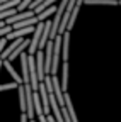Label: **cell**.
<instances>
[{
  "mask_svg": "<svg viewBox=\"0 0 121 122\" xmlns=\"http://www.w3.org/2000/svg\"><path fill=\"white\" fill-rule=\"evenodd\" d=\"M34 10H31V9H27V10H22V12H16L14 15H10L9 19H5V24L7 25H12V24H16V22H19V20H24V19H31V17H34Z\"/></svg>",
  "mask_w": 121,
  "mask_h": 122,
  "instance_id": "cell-1",
  "label": "cell"
},
{
  "mask_svg": "<svg viewBox=\"0 0 121 122\" xmlns=\"http://www.w3.org/2000/svg\"><path fill=\"white\" fill-rule=\"evenodd\" d=\"M44 22V27H43V32H41V39H39V44H38V49H44L46 42L50 41V32H51V22L50 20H43Z\"/></svg>",
  "mask_w": 121,
  "mask_h": 122,
  "instance_id": "cell-2",
  "label": "cell"
},
{
  "mask_svg": "<svg viewBox=\"0 0 121 122\" xmlns=\"http://www.w3.org/2000/svg\"><path fill=\"white\" fill-rule=\"evenodd\" d=\"M27 48H29V39H24V41H22V42L17 46V48L12 51V54L7 58V61H10V63H12V61H14V59H17V56H21V54H22V53H24Z\"/></svg>",
  "mask_w": 121,
  "mask_h": 122,
  "instance_id": "cell-3",
  "label": "cell"
},
{
  "mask_svg": "<svg viewBox=\"0 0 121 122\" xmlns=\"http://www.w3.org/2000/svg\"><path fill=\"white\" fill-rule=\"evenodd\" d=\"M4 66L7 68V71L10 73V76L14 78V83H17V85H22V78H21V75H17V71L14 70V66H12V63H10V61L4 59Z\"/></svg>",
  "mask_w": 121,
  "mask_h": 122,
  "instance_id": "cell-4",
  "label": "cell"
},
{
  "mask_svg": "<svg viewBox=\"0 0 121 122\" xmlns=\"http://www.w3.org/2000/svg\"><path fill=\"white\" fill-rule=\"evenodd\" d=\"M60 86H62L63 92H67L68 86V61H65L62 66V81H60Z\"/></svg>",
  "mask_w": 121,
  "mask_h": 122,
  "instance_id": "cell-5",
  "label": "cell"
},
{
  "mask_svg": "<svg viewBox=\"0 0 121 122\" xmlns=\"http://www.w3.org/2000/svg\"><path fill=\"white\" fill-rule=\"evenodd\" d=\"M33 107H34V114L36 115L43 114V105H41V98L38 95V92H33Z\"/></svg>",
  "mask_w": 121,
  "mask_h": 122,
  "instance_id": "cell-6",
  "label": "cell"
},
{
  "mask_svg": "<svg viewBox=\"0 0 121 122\" xmlns=\"http://www.w3.org/2000/svg\"><path fill=\"white\" fill-rule=\"evenodd\" d=\"M89 5H118V0H84Z\"/></svg>",
  "mask_w": 121,
  "mask_h": 122,
  "instance_id": "cell-7",
  "label": "cell"
},
{
  "mask_svg": "<svg viewBox=\"0 0 121 122\" xmlns=\"http://www.w3.org/2000/svg\"><path fill=\"white\" fill-rule=\"evenodd\" d=\"M17 93H19V109L22 110V114L26 112V95H24V86L19 85L17 86Z\"/></svg>",
  "mask_w": 121,
  "mask_h": 122,
  "instance_id": "cell-8",
  "label": "cell"
},
{
  "mask_svg": "<svg viewBox=\"0 0 121 122\" xmlns=\"http://www.w3.org/2000/svg\"><path fill=\"white\" fill-rule=\"evenodd\" d=\"M55 12H56V7H53V5H51V7H48V9H44L43 12H39V14L36 15V17H38V22H43L46 17H50V15H51V14H55Z\"/></svg>",
  "mask_w": 121,
  "mask_h": 122,
  "instance_id": "cell-9",
  "label": "cell"
},
{
  "mask_svg": "<svg viewBox=\"0 0 121 122\" xmlns=\"http://www.w3.org/2000/svg\"><path fill=\"white\" fill-rule=\"evenodd\" d=\"M21 0H7V2L0 4V12H5V10H10V9H16L19 5Z\"/></svg>",
  "mask_w": 121,
  "mask_h": 122,
  "instance_id": "cell-10",
  "label": "cell"
},
{
  "mask_svg": "<svg viewBox=\"0 0 121 122\" xmlns=\"http://www.w3.org/2000/svg\"><path fill=\"white\" fill-rule=\"evenodd\" d=\"M19 85L17 83H4V85H0V92H4V90H14V88H17Z\"/></svg>",
  "mask_w": 121,
  "mask_h": 122,
  "instance_id": "cell-11",
  "label": "cell"
},
{
  "mask_svg": "<svg viewBox=\"0 0 121 122\" xmlns=\"http://www.w3.org/2000/svg\"><path fill=\"white\" fill-rule=\"evenodd\" d=\"M10 30H12V27H10V25H5V27H2V29H0V37H5V36L10 32Z\"/></svg>",
  "mask_w": 121,
  "mask_h": 122,
  "instance_id": "cell-12",
  "label": "cell"
},
{
  "mask_svg": "<svg viewBox=\"0 0 121 122\" xmlns=\"http://www.w3.org/2000/svg\"><path fill=\"white\" fill-rule=\"evenodd\" d=\"M5 46H7V39H5V37H0V54L4 53V49H5Z\"/></svg>",
  "mask_w": 121,
  "mask_h": 122,
  "instance_id": "cell-13",
  "label": "cell"
},
{
  "mask_svg": "<svg viewBox=\"0 0 121 122\" xmlns=\"http://www.w3.org/2000/svg\"><path fill=\"white\" fill-rule=\"evenodd\" d=\"M38 119H39L38 122H48V120H46V115H44V114H41V115H38Z\"/></svg>",
  "mask_w": 121,
  "mask_h": 122,
  "instance_id": "cell-14",
  "label": "cell"
},
{
  "mask_svg": "<svg viewBox=\"0 0 121 122\" xmlns=\"http://www.w3.org/2000/svg\"><path fill=\"white\" fill-rule=\"evenodd\" d=\"M21 122H29V119H27L26 114H21Z\"/></svg>",
  "mask_w": 121,
  "mask_h": 122,
  "instance_id": "cell-15",
  "label": "cell"
},
{
  "mask_svg": "<svg viewBox=\"0 0 121 122\" xmlns=\"http://www.w3.org/2000/svg\"><path fill=\"white\" fill-rule=\"evenodd\" d=\"M7 24H5V20H0V29H2V27H5Z\"/></svg>",
  "mask_w": 121,
  "mask_h": 122,
  "instance_id": "cell-16",
  "label": "cell"
},
{
  "mask_svg": "<svg viewBox=\"0 0 121 122\" xmlns=\"http://www.w3.org/2000/svg\"><path fill=\"white\" fill-rule=\"evenodd\" d=\"M2 65H4V61H2V59H0V70H2Z\"/></svg>",
  "mask_w": 121,
  "mask_h": 122,
  "instance_id": "cell-17",
  "label": "cell"
},
{
  "mask_svg": "<svg viewBox=\"0 0 121 122\" xmlns=\"http://www.w3.org/2000/svg\"><path fill=\"white\" fill-rule=\"evenodd\" d=\"M118 5H121V0H118Z\"/></svg>",
  "mask_w": 121,
  "mask_h": 122,
  "instance_id": "cell-18",
  "label": "cell"
},
{
  "mask_svg": "<svg viewBox=\"0 0 121 122\" xmlns=\"http://www.w3.org/2000/svg\"><path fill=\"white\" fill-rule=\"evenodd\" d=\"M29 122H38V120H34V119H33V120H29Z\"/></svg>",
  "mask_w": 121,
  "mask_h": 122,
  "instance_id": "cell-19",
  "label": "cell"
}]
</instances>
